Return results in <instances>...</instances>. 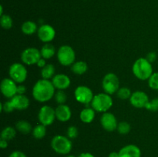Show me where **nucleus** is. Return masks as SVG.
<instances>
[{
    "instance_id": "31",
    "label": "nucleus",
    "mask_w": 158,
    "mask_h": 157,
    "mask_svg": "<svg viewBox=\"0 0 158 157\" xmlns=\"http://www.w3.org/2000/svg\"><path fill=\"white\" fill-rule=\"evenodd\" d=\"M148 81V86L154 90H158V72H155L151 75Z\"/></svg>"
},
{
    "instance_id": "42",
    "label": "nucleus",
    "mask_w": 158,
    "mask_h": 157,
    "mask_svg": "<svg viewBox=\"0 0 158 157\" xmlns=\"http://www.w3.org/2000/svg\"><path fill=\"white\" fill-rule=\"evenodd\" d=\"M3 15V6H0V16Z\"/></svg>"
},
{
    "instance_id": "27",
    "label": "nucleus",
    "mask_w": 158,
    "mask_h": 157,
    "mask_svg": "<svg viewBox=\"0 0 158 157\" xmlns=\"http://www.w3.org/2000/svg\"><path fill=\"white\" fill-rule=\"evenodd\" d=\"M0 25L4 29L9 30L13 26V20L12 17L7 14H3L0 17Z\"/></svg>"
},
{
    "instance_id": "23",
    "label": "nucleus",
    "mask_w": 158,
    "mask_h": 157,
    "mask_svg": "<svg viewBox=\"0 0 158 157\" xmlns=\"http://www.w3.org/2000/svg\"><path fill=\"white\" fill-rule=\"evenodd\" d=\"M88 69V65L84 61H77L71 66V71L78 75H83Z\"/></svg>"
},
{
    "instance_id": "17",
    "label": "nucleus",
    "mask_w": 158,
    "mask_h": 157,
    "mask_svg": "<svg viewBox=\"0 0 158 157\" xmlns=\"http://www.w3.org/2000/svg\"><path fill=\"white\" fill-rule=\"evenodd\" d=\"M56 119L62 123H66L70 119L72 116V111L69 106L66 104L58 105L55 109Z\"/></svg>"
},
{
    "instance_id": "4",
    "label": "nucleus",
    "mask_w": 158,
    "mask_h": 157,
    "mask_svg": "<svg viewBox=\"0 0 158 157\" xmlns=\"http://www.w3.org/2000/svg\"><path fill=\"white\" fill-rule=\"evenodd\" d=\"M51 146L54 152L60 155H69L73 149V143L67 136L56 135L51 140Z\"/></svg>"
},
{
    "instance_id": "35",
    "label": "nucleus",
    "mask_w": 158,
    "mask_h": 157,
    "mask_svg": "<svg viewBox=\"0 0 158 157\" xmlns=\"http://www.w3.org/2000/svg\"><path fill=\"white\" fill-rule=\"evenodd\" d=\"M150 62L153 63L154 62H155L157 60V55L155 52H150L147 54V56L145 57Z\"/></svg>"
},
{
    "instance_id": "1",
    "label": "nucleus",
    "mask_w": 158,
    "mask_h": 157,
    "mask_svg": "<svg viewBox=\"0 0 158 157\" xmlns=\"http://www.w3.org/2000/svg\"><path fill=\"white\" fill-rule=\"evenodd\" d=\"M56 88L52 81L41 78L34 84L32 87V97L34 99L40 103H46L54 98Z\"/></svg>"
},
{
    "instance_id": "28",
    "label": "nucleus",
    "mask_w": 158,
    "mask_h": 157,
    "mask_svg": "<svg viewBox=\"0 0 158 157\" xmlns=\"http://www.w3.org/2000/svg\"><path fill=\"white\" fill-rule=\"evenodd\" d=\"M131 95H132V92L131 90L127 87H121L118 89V91L117 92V95L120 99L122 100H126V99H130Z\"/></svg>"
},
{
    "instance_id": "2",
    "label": "nucleus",
    "mask_w": 158,
    "mask_h": 157,
    "mask_svg": "<svg viewBox=\"0 0 158 157\" xmlns=\"http://www.w3.org/2000/svg\"><path fill=\"white\" fill-rule=\"evenodd\" d=\"M132 72L134 76L142 81L149 79L154 71L152 63L150 62L146 58H139L134 62L132 66Z\"/></svg>"
},
{
    "instance_id": "15",
    "label": "nucleus",
    "mask_w": 158,
    "mask_h": 157,
    "mask_svg": "<svg viewBox=\"0 0 158 157\" xmlns=\"http://www.w3.org/2000/svg\"><path fill=\"white\" fill-rule=\"evenodd\" d=\"M52 83L57 90H65L70 86L71 80L66 74H56L52 78Z\"/></svg>"
},
{
    "instance_id": "9",
    "label": "nucleus",
    "mask_w": 158,
    "mask_h": 157,
    "mask_svg": "<svg viewBox=\"0 0 158 157\" xmlns=\"http://www.w3.org/2000/svg\"><path fill=\"white\" fill-rule=\"evenodd\" d=\"M42 58L40 50L35 47H28L21 53V60L23 64L27 66L36 65L39 60Z\"/></svg>"
},
{
    "instance_id": "11",
    "label": "nucleus",
    "mask_w": 158,
    "mask_h": 157,
    "mask_svg": "<svg viewBox=\"0 0 158 157\" xmlns=\"http://www.w3.org/2000/svg\"><path fill=\"white\" fill-rule=\"evenodd\" d=\"M18 85L11 78H4L0 84L1 92L6 98L11 99L17 94Z\"/></svg>"
},
{
    "instance_id": "20",
    "label": "nucleus",
    "mask_w": 158,
    "mask_h": 157,
    "mask_svg": "<svg viewBox=\"0 0 158 157\" xmlns=\"http://www.w3.org/2000/svg\"><path fill=\"white\" fill-rule=\"evenodd\" d=\"M38 29L39 28L37 27L36 23L31 20L24 22L21 26V30L23 33L27 35H33L38 31Z\"/></svg>"
},
{
    "instance_id": "32",
    "label": "nucleus",
    "mask_w": 158,
    "mask_h": 157,
    "mask_svg": "<svg viewBox=\"0 0 158 157\" xmlns=\"http://www.w3.org/2000/svg\"><path fill=\"white\" fill-rule=\"evenodd\" d=\"M145 109L151 112H158V97L149 100Z\"/></svg>"
},
{
    "instance_id": "24",
    "label": "nucleus",
    "mask_w": 158,
    "mask_h": 157,
    "mask_svg": "<svg viewBox=\"0 0 158 157\" xmlns=\"http://www.w3.org/2000/svg\"><path fill=\"white\" fill-rule=\"evenodd\" d=\"M55 66L52 64H46V66L41 69V77L44 79L50 80L56 75Z\"/></svg>"
},
{
    "instance_id": "16",
    "label": "nucleus",
    "mask_w": 158,
    "mask_h": 157,
    "mask_svg": "<svg viewBox=\"0 0 158 157\" xmlns=\"http://www.w3.org/2000/svg\"><path fill=\"white\" fill-rule=\"evenodd\" d=\"M10 100L12 102L14 109H16V110H26L29 108V105H30L29 99L26 95L16 94Z\"/></svg>"
},
{
    "instance_id": "21",
    "label": "nucleus",
    "mask_w": 158,
    "mask_h": 157,
    "mask_svg": "<svg viewBox=\"0 0 158 157\" xmlns=\"http://www.w3.org/2000/svg\"><path fill=\"white\" fill-rule=\"evenodd\" d=\"M40 53L42 58L49 59L55 55L56 49L51 43H45L40 49Z\"/></svg>"
},
{
    "instance_id": "6",
    "label": "nucleus",
    "mask_w": 158,
    "mask_h": 157,
    "mask_svg": "<svg viewBox=\"0 0 158 157\" xmlns=\"http://www.w3.org/2000/svg\"><path fill=\"white\" fill-rule=\"evenodd\" d=\"M102 88L104 92L110 95L117 93L120 89V80L118 76L114 72H108L102 80Z\"/></svg>"
},
{
    "instance_id": "29",
    "label": "nucleus",
    "mask_w": 158,
    "mask_h": 157,
    "mask_svg": "<svg viewBox=\"0 0 158 157\" xmlns=\"http://www.w3.org/2000/svg\"><path fill=\"white\" fill-rule=\"evenodd\" d=\"M131 126L130 123H128L126 121H122L118 123L117 130L120 135H127L131 132Z\"/></svg>"
},
{
    "instance_id": "13",
    "label": "nucleus",
    "mask_w": 158,
    "mask_h": 157,
    "mask_svg": "<svg viewBox=\"0 0 158 157\" xmlns=\"http://www.w3.org/2000/svg\"><path fill=\"white\" fill-rule=\"evenodd\" d=\"M117 119L115 115L109 112H103L100 117V124L103 129L107 132H113L117 129Z\"/></svg>"
},
{
    "instance_id": "10",
    "label": "nucleus",
    "mask_w": 158,
    "mask_h": 157,
    "mask_svg": "<svg viewBox=\"0 0 158 157\" xmlns=\"http://www.w3.org/2000/svg\"><path fill=\"white\" fill-rule=\"evenodd\" d=\"M74 97L78 103L89 105L92 102L94 95L90 88L86 86H79L74 91Z\"/></svg>"
},
{
    "instance_id": "26",
    "label": "nucleus",
    "mask_w": 158,
    "mask_h": 157,
    "mask_svg": "<svg viewBox=\"0 0 158 157\" xmlns=\"http://www.w3.org/2000/svg\"><path fill=\"white\" fill-rule=\"evenodd\" d=\"M32 136L36 139H42L46 135V126L43 124L36 125L32 131Z\"/></svg>"
},
{
    "instance_id": "5",
    "label": "nucleus",
    "mask_w": 158,
    "mask_h": 157,
    "mask_svg": "<svg viewBox=\"0 0 158 157\" xmlns=\"http://www.w3.org/2000/svg\"><path fill=\"white\" fill-rule=\"evenodd\" d=\"M56 56L60 65L63 66H71L75 62L76 52L70 46L63 45L59 48Z\"/></svg>"
},
{
    "instance_id": "25",
    "label": "nucleus",
    "mask_w": 158,
    "mask_h": 157,
    "mask_svg": "<svg viewBox=\"0 0 158 157\" xmlns=\"http://www.w3.org/2000/svg\"><path fill=\"white\" fill-rule=\"evenodd\" d=\"M15 135H16V129L12 127V126H6L2 130L1 139L8 142L13 139Z\"/></svg>"
},
{
    "instance_id": "22",
    "label": "nucleus",
    "mask_w": 158,
    "mask_h": 157,
    "mask_svg": "<svg viewBox=\"0 0 158 157\" xmlns=\"http://www.w3.org/2000/svg\"><path fill=\"white\" fill-rule=\"evenodd\" d=\"M15 129H16L17 131L21 132L22 134L27 135V134L32 132L33 128H32V125H31V123L29 121L22 119L17 122L16 124H15Z\"/></svg>"
},
{
    "instance_id": "7",
    "label": "nucleus",
    "mask_w": 158,
    "mask_h": 157,
    "mask_svg": "<svg viewBox=\"0 0 158 157\" xmlns=\"http://www.w3.org/2000/svg\"><path fill=\"white\" fill-rule=\"evenodd\" d=\"M9 78H12L16 83L22 84L27 78V69L23 64L19 62H15L10 66L9 69Z\"/></svg>"
},
{
    "instance_id": "33",
    "label": "nucleus",
    "mask_w": 158,
    "mask_h": 157,
    "mask_svg": "<svg viewBox=\"0 0 158 157\" xmlns=\"http://www.w3.org/2000/svg\"><path fill=\"white\" fill-rule=\"evenodd\" d=\"M79 135V130L77 129V126H70L68 127L67 130H66V136L69 138L70 139H76Z\"/></svg>"
},
{
    "instance_id": "14",
    "label": "nucleus",
    "mask_w": 158,
    "mask_h": 157,
    "mask_svg": "<svg viewBox=\"0 0 158 157\" xmlns=\"http://www.w3.org/2000/svg\"><path fill=\"white\" fill-rule=\"evenodd\" d=\"M149 100V96L146 92L137 90L132 92V95L130 98V103L134 107L141 109L146 107Z\"/></svg>"
},
{
    "instance_id": "41",
    "label": "nucleus",
    "mask_w": 158,
    "mask_h": 157,
    "mask_svg": "<svg viewBox=\"0 0 158 157\" xmlns=\"http://www.w3.org/2000/svg\"><path fill=\"white\" fill-rule=\"evenodd\" d=\"M108 157H119V152H112L109 154Z\"/></svg>"
},
{
    "instance_id": "34",
    "label": "nucleus",
    "mask_w": 158,
    "mask_h": 157,
    "mask_svg": "<svg viewBox=\"0 0 158 157\" xmlns=\"http://www.w3.org/2000/svg\"><path fill=\"white\" fill-rule=\"evenodd\" d=\"M14 110H15V109H14L13 106H12V103L11 102V100L1 103V112L9 113V112H13Z\"/></svg>"
},
{
    "instance_id": "12",
    "label": "nucleus",
    "mask_w": 158,
    "mask_h": 157,
    "mask_svg": "<svg viewBox=\"0 0 158 157\" xmlns=\"http://www.w3.org/2000/svg\"><path fill=\"white\" fill-rule=\"evenodd\" d=\"M38 38L43 43H50L56 37V30L49 24H43L40 26L37 31Z\"/></svg>"
},
{
    "instance_id": "38",
    "label": "nucleus",
    "mask_w": 158,
    "mask_h": 157,
    "mask_svg": "<svg viewBox=\"0 0 158 157\" xmlns=\"http://www.w3.org/2000/svg\"><path fill=\"white\" fill-rule=\"evenodd\" d=\"M46 64H47V63H46V59H45V58H41L40 60H39L38 62L36 63V66H39L40 69H43L44 66H46Z\"/></svg>"
},
{
    "instance_id": "8",
    "label": "nucleus",
    "mask_w": 158,
    "mask_h": 157,
    "mask_svg": "<svg viewBox=\"0 0 158 157\" xmlns=\"http://www.w3.org/2000/svg\"><path fill=\"white\" fill-rule=\"evenodd\" d=\"M56 119V117L55 109L47 105H45L40 108L38 113V119L40 124L46 126H50L55 122Z\"/></svg>"
},
{
    "instance_id": "19",
    "label": "nucleus",
    "mask_w": 158,
    "mask_h": 157,
    "mask_svg": "<svg viewBox=\"0 0 158 157\" xmlns=\"http://www.w3.org/2000/svg\"><path fill=\"white\" fill-rule=\"evenodd\" d=\"M96 111L92 107H86L80 112V119L83 123L89 124L95 119Z\"/></svg>"
},
{
    "instance_id": "43",
    "label": "nucleus",
    "mask_w": 158,
    "mask_h": 157,
    "mask_svg": "<svg viewBox=\"0 0 158 157\" xmlns=\"http://www.w3.org/2000/svg\"><path fill=\"white\" fill-rule=\"evenodd\" d=\"M65 157H76V156H74L73 155H66Z\"/></svg>"
},
{
    "instance_id": "18",
    "label": "nucleus",
    "mask_w": 158,
    "mask_h": 157,
    "mask_svg": "<svg viewBox=\"0 0 158 157\" xmlns=\"http://www.w3.org/2000/svg\"><path fill=\"white\" fill-rule=\"evenodd\" d=\"M118 152L119 157H141V150L136 145H127Z\"/></svg>"
},
{
    "instance_id": "36",
    "label": "nucleus",
    "mask_w": 158,
    "mask_h": 157,
    "mask_svg": "<svg viewBox=\"0 0 158 157\" xmlns=\"http://www.w3.org/2000/svg\"><path fill=\"white\" fill-rule=\"evenodd\" d=\"M9 157H27L24 152H21V151H13L12 153L9 155Z\"/></svg>"
},
{
    "instance_id": "30",
    "label": "nucleus",
    "mask_w": 158,
    "mask_h": 157,
    "mask_svg": "<svg viewBox=\"0 0 158 157\" xmlns=\"http://www.w3.org/2000/svg\"><path fill=\"white\" fill-rule=\"evenodd\" d=\"M54 99L58 105L65 104L67 101V95L64 90H57L54 95Z\"/></svg>"
},
{
    "instance_id": "39",
    "label": "nucleus",
    "mask_w": 158,
    "mask_h": 157,
    "mask_svg": "<svg viewBox=\"0 0 158 157\" xmlns=\"http://www.w3.org/2000/svg\"><path fill=\"white\" fill-rule=\"evenodd\" d=\"M0 147H1L2 149H6V148H7L8 147V141L1 139V140H0Z\"/></svg>"
},
{
    "instance_id": "40",
    "label": "nucleus",
    "mask_w": 158,
    "mask_h": 157,
    "mask_svg": "<svg viewBox=\"0 0 158 157\" xmlns=\"http://www.w3.org/2000/svg\"><path fill=\"white\" fill-rule=\"evenodd\" d=\"M77 157H95V155L90 152H82Z\"/></svg>"
},
{
    "instance_id": "37",
    "label": "nucleus",
    "mask_w": 158,
    "mask_h": 157,
    "mask_svg": "<svg viewBox=\"0 0 158 157\" xmlns=\"http://www.w3.org/2000/svg\"><path fill=\"white\" fill-rule=\"evenodd\" d=\"M26 92V87L24 85L19 84L18 85L17 87V94H20V95H25V92Z\"/></svg>"
},
{
    "instance_id": "3",
    "label": "nucleus",
    "mask_w": 158,
    "mask_h": 157,
    "mask_svg": "<svg viewBox=\"0 0 158 157\" xmlns=\"http://www.w3.org/2000/svg\"><path fill=\"white\" fill-rule=\"evenodd\" d=\"M114 101L110 95L106 93V92H101V93L97 94L94 95L90 105L91 107L98 112H106L109 111L113 106Z\"/></svg>"
}]
</instances>
